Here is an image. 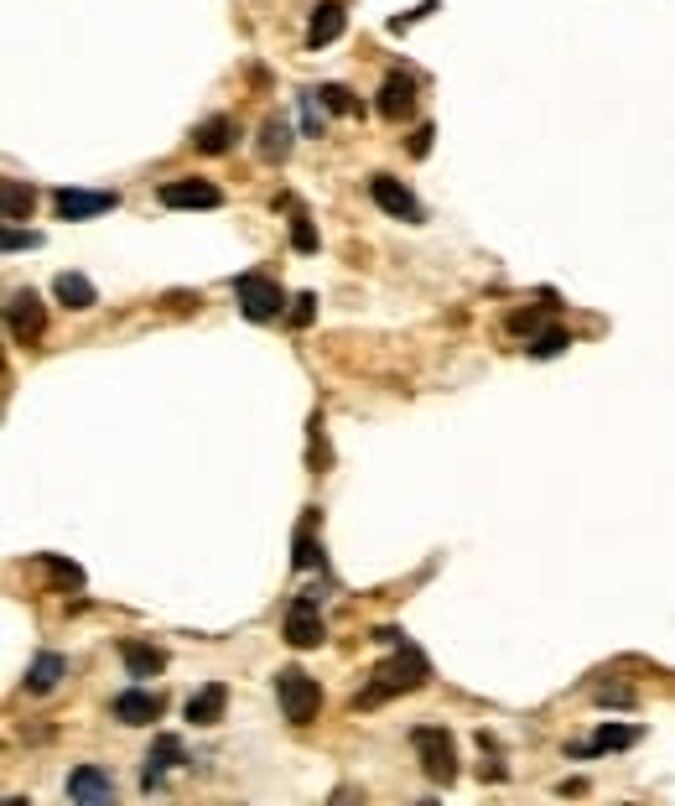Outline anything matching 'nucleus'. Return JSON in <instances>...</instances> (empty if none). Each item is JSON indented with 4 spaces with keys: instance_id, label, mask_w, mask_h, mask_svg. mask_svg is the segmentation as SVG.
<instances>
[{
    "instance_id": "1",
    "label": "nucleus",
    "mask_w": 675,
    "mask_h": 806,
    "mask_svg": "<svg viewBox=\"0 0 675 806\" xmlns=\"http://www.w3.org/2000/svg\"><path fill=\"white\" fill-rule=\"evenodd\" d=\"M396 656L390 661H379L370 671V687L359 692V708H379L385 697H396V692H416L426 682V656H421L411 641H396L390 645Z\"/></svg>"
},
{
    "instance_id": "2",
    "label": "nucleus",
    "mask_w": 675,
    "mask_h": 806,
    "mask_svg": "<svg viewBox=\"0 0 675 806\" xmlns=\"http://www.w3.org/2000/svg\"><path fill=\"white\" fill-rule=\"evenodd\" d=\"M276 703L280 712H286V723H312L317 718V708H323V692H317V682L307 677L302 666H286V671H276Z\"/></svg>"
},
{
    "instance_id": "3",
    "label": "nucleus",
    "mask_w": 675,
    "mask_h": 806,
    "mask_svg": "<svg viewBox=\"0 0 675 806\" xmlns=\"http://www.w3.org/2000/svg\"><path fill=\"white\" fill-rule=\"evenodd\" d=\"M234 292H239V308H245L250 323H271V318H280V308H286V292H280L271 276H260V271H245V276L234 282Z\"/></svg>"
},
{
    "instance_id": "4",
    "label": "nucleus",
    "mask_w": 675,
    "mask_h": 806,
    "mask_svg": "<svg viewBox=\"0 0 675 806\" xmlns=\"http://www.w3.org/2000/svg\"><path fill=\"white\" fill-rule=\"evenodd\" d=\"M411 744H416V755H421V770H426L437 785L458 781V755H452V739H447L442 729H416Z\"/></svg>"
},
{
    "instance_id": "5",
    "label": "nucleus",
    "mask_w": 675,
    "mask_h": 806,
    "mask_svg": "<svg viewBox=\"0 0 675 806\" xmlns=\"http://www.w3.org/2000/svg\"><path fill=\"white\" fill-rule=\"evenodd\" d=\"M286 641L297 645V650H312V645L327 641V624L317 615V593H297L291 598V609H286Z\"/></svg>"
},
{
    "instance_id": "6",
    "label": "nucleus",
    "mask_w": 675,
    "mask_h": 806,
    "mask_svg": "<svg viewBox=\"0 0 675 806\" xmlns=\"http://www.w3.org/2000/svg\"><path fill=\"white\" fill-rule=\"evenodd\" d=\"M157 198L166 209H218L224 203V193L213 188L209 177H172V183H162Z\"/></svg>"
},
{
    "instance_id": "7",
    "label": "nucleus",
    "mask_w": 675,
    "mask_h": 806,
    "mask_svg": "<svg viewBox=\"0 0 675 806\" xmlns=\"http://www.w3.org/2000/svg\"><path fill=\"white\" fill-rule=\"evenodd\" d=\"M5 323H11V338L32 349V344L42 338V297H37V292H11V302H5Z\"/></svg>"
},
{
    "instance_id": "8",
    "label": "nucleus",
    "mask_w": 675,
    "mask_h": 806,
    "mask_svg": "<svg viewBox=\"0 0 675 806\" xmlns=\"http://www.w3.org/2000/svg\"><path fill=\"white\" fill-rule=\"evenodd\" d=\"M370 198H374V203H379V209H385L390 219L421 224V203L411 198V188H405V183H396V177H385V172H379V177H370Z\"/></svg>"
},
{
    "instance_id": "9",
    "label": "nucleus",
    "mask_w": 675,
    "mask_h": 806,
    "mask_svg": "<svg viewBox=\"0 0 675 806\" xmlns=\"http://www.w3.org/2000/svg\"><path fill=\"white\" fill-rule=\"evenodd\" d=\"M120 203V193H89V188H58L52 209L58 219H93V214H110Z\"/></svg>"
},
{
    "instance_id": "10",
    "label": "nucleus",
    "mask_w": 675,
    "mask_h": 806,
    "mask_svg": "<svg viewBox=\"0 0 675 806\" xmlns=\"http://www.w3.org/2000/svg\"><path fill=\"white\" fill-rule=\"evenodd\" d=\"M183 739L177 734H157V744H151V755H146V770H140V791H162L166 770L172 765H183Z\"/></svg>"
},
{
    "instance_id": "11",
    "label": "nucleus",
    "mask_w": 675,
    "mask_h": 806,
    "mask_svg": "<svg viewBox=\"0 0 675 806\" xmlns=\"http://www.w3.org/2000/svg\"><path fill=\"white\" fill-rule=\"evenodd\" d=\"M68 796L73 802H84V806H110L115 802V781L99 770V765H78L68 776Z\"/></svg>"
},
{
    "instance_id": "12",
    "label": "nucleus",
    "mask_w": 675,
    "mask_h": 806,
    "mask_svg": "<svg viewBox=\"0 0 675 806\" xmlns=\"http://www.w3.org/2000/svg\"><path fill=\"white\" fill-rule=\"evenodd\" d=\"M115 718L120 723H130V729H140V723H157L162 718V697L146 687H125L115 697Z\"/></svg>"
},
{
    "instance_id": "13",
    "label": "nucleus",
    "mask_w": 675,
    "mask_h": 806,
    "mask_svg": "<svg viewBox=\"0 0 675 806\" xmlns=\"http://www.w3.org/2000/svg\"><path fill=\"white\" fill-rule=\"evenodd\" d=\"M416 110V84L411 78H400V73H390L385 84H379V115L385 120H400Z\"/></svg>"
},
{
    "instance_id": "14",
    "label": "nucleus",
    "mask_w": 675,
    "mask_h": 806,
    "mask_svg": "<svg viewBox=\"0 0 675 806\" xmlns=\"http://www.w3.org/2000/svg\"><path fill=\"white\" fill-rule=\"evenodd\" d=\"M224 703H229L224 682H209V687L198 692V697H187V723H192V729H209V723H218V718H224Z\"/></svg>"
},
{
    "instance_id": "15",
    "label": "nucleus",
    "mask_w": 675,
    "mask_h": 806,
    "mask_svg": "<svg viewBox=\"0 0 675 806\" xmlns=\"http://www.w3.org/2000/svg\"><path fill=\"white\" fill-rule=\"evenodd\" d=\"M343 22H349V16H343V5H338V0H323V5L312 11L307 42H312V48H327V42H338V37H343Z\"/></svg>"
},
{
    "instance_id": "16",
    "label": "nucleus",
    "mask_w": 675,
    "mask_h": 806,
    "mask_svg": "<svg viewBox=\"0 0 675 806\" xmlns=\"http://www.w3.org/2000/svg\"><path fill=\"white\" fill-rule=\"evenodd\" d=\"M120 661H125V671H130L136 682H151V677L166 666V656L162 650H151V645H140V641H120Z\"/></svg>"
},
{
    "instance_id": "17",
    "label": "nucleus",
    "mask_w": 675,
    "mask_h": 806,
    "mask_svg": "<svg viewBox=\"0 0 675 806\" xmlns=\"http://www.w3.org/2000/svg\"><path fill=\"white\" fill-rule=\"evenodd\" d=\"M63 677H68V661H63V656H52V650H42V656L32 661V671H26V692L47 697V692L58 687Z\"/></svg>"
},
{
    "instance_id": "18",
    "label": "nucleus",
    "mask_w": 675,
    "mask_h": 806,
    "mask_svg": "<svg viewBox=\"0 0 675 806\" xmlns=\"http://www.w3.org/2000/svg\"><path fill=\"white\" fill-rule=\"evenodd\" d=\"M629 744H639V729H629V723H603L598 739H592V744H577L572 755L587 759V755H608V749H629Z\"/></svg>"
},
{
    "instance_id": "19",
    "label": "nucleus",
    "mask_w": 675,
    "mask_h": 806,
    "mask_svg": "<svg viewBox=\"0 0 675 806\" xmlns=\"http://www.w3.org/2000/svg\"><path fill=\"white\" fill-rule=\"evenodd\" d=\"M229 141H234V120L229 115H213V120H203V125L192 131V146H198V151H209V157H224Z\"/></svg>"
},
{
    "instance_id": "20",
    "label": "nucleus",
    "mask_w": 675,
    "mask_h": 806,
    "mask_svg": "<svg viewBox=\"0 0 675 806\" xmlns=\"http://www.w3.org/2000/svg\"><path fill=\"white\" fill-rule=\"evenodd\" d=\"M52 292H58V302L73 308V312L93 308V282H89V276H78V271H63V276L52 282Z\"/></svg>"
},
{
    "instance_id": "21",
    "label": "nucleus",
    "mask_w": 675,
    "mask_h": 806,
    "mask_svg": "<svg viewBox=\"0 0 675 806\" xmlns=\"http://www.w3.org/2000/svg\"><path fill=\"white\" fill-rule=\"evenodd\" d=\"M286 151H291V125L286 120H265L260 125V157L265 162H286Z\"/></svg>"
},
{
    "instance_id": "22",
    "label": "nucleus",
    "mask_w": 675,
    "mask_h": 806,
    "mask_svg": "<svg viewBox=\"0 0 675 806\" xmlns=\"http://www.w3.org/2000/svg\"><path fill=\"white\" fill-rule=\"evenodd\" d=\"M0 214H5V224H16L22 214H32V188L16 183V177H5V183H0Z\"/></svg>"
},
{
    "instance_id": "23",
    "label": "nucleus",
    "mask_w": 675,
    "mask_h": 806,
    "mask_svg": "<svg viewBox=\"0 0 675 806\" xmlns=\"http://www.w3.org/2000/svg\"><path fill=\"white\" fill-rule=\"evenodd\" d=\"M572 349V338H566V328H546L530 338V359H557Z\"/></svg>"
},
{
    "instance_id": "24",
    "label": "nucleus",
    "mask_w": 675,
    "mask_h": 806,
    "mask_svg": "<svg viewBox=\"0 0 675 806\" xmlns=\"http://www.w3.org/2000/svg\"><path fill=\"white\" fill-rule=\"evenodd\" d=\"M317 99H323L333 115H349V110H359V104H353V95L343 89V84H323V89H317Z\"/></svg>"
},
{
    "instance_id": "25",
    "label": "nucleus",
    "mask_w": 675,
    "mask_h": 806,
    "mask_svg": "<svg viewBox=\"0 0 675 806\" xmlns=\"http://www.w3.org/2000/svg\"><path fill=\"white\" fill-rule=\"evenodd\" d=\"M291 245H297L302 256H312V250H317V230H312V219H307V214L291 219Z\"/></svg>"
},
{
    "instance_id": "26",
    "label": "nucleus",
    "mask_w": 675,
    "mask_h": 806,
    "mask_svg": "<svg viewBox=\"0 0 675 806\" xmlns=\"http://www.w3.org/2000/svg\"><path fill=\"white\" fill-rule=\"evenodd\" d=\"M297 568L302 572H312V568H323V546H312V536H297Z\"/></svg>"
},
{
    "instance_id": "27",
    "label": "nucleus",
    "mask_w": 675,
    "mask_h": 806,
    "mask_svg": "<svg viewBox=\"0 0 675 806\" xmlns=\"http://www.w3.org/2000/svg\"><path fill=\"white\" fill-rule=\"evenodd\" d=\"M0 245H5V250H37V245H42V235H37V230H5V235H0Z\"/></svg>"
},
{
    "instance_id": "28",
    "label": "nucleus",
    "mask_w": 675,
    "mask_h": 806,
    "mask_svg": "<svg viewBox=\"0 0 675 806\" xmlns=\"http://www.w3.org/2000/svg\"><path fill=\"white\" fill-rule=\"evenodd\" d=\"M312 312H317V297H312V292H302V297L291 302V328H307V323H312Z\"/></svg>"
},
{
    "instance_id": "29",
    "label": "nucleus",
    "mask_w": 675,
    "mask_h": 806,
    "mask_svg": "<svg viewBox=\"0 0 675 806\" xmlns=\"http://www.w3.org/2000/svg\"><path fill=\"white\" fill-rule=\"evenodd\" d=\"M603 708H634V687H598Z\"/></svg>"
},
{
    "instance_id": "30",
    "label": "nucleus",
    "mask_w": 675,
    "mask_h": 806,
    "mask_svg": "<svg viewBox=\"0 0 675 806\" xmlns=\"http://www.w3.org/2000/svg\"><path fill=\"white\" fill-rule=\"evenodd\" d=\"M302 125H307V131H323V110H317V95H302Z\"/></svg>"
},
{
    "instance_id": "31",
    "label": "nucleus",
    "mask_w": 675,
    "mask_h": 806,
    "mask_svg": "<svg viewBox=\"0 0 675 806\" xmlns=\"http://www.w3.org/2000/svg\"><path fill=\"white\" fill-rule=\"evenodd\" d=\"M426 151H432V125H421L416 136H411V157H416V162L426 157Z\"/></svg>"
},
{
    "instance_id": "32",
    "label": "nucleus",
    "mask_w": 675,
    "mask_h": 806,
    "mask_svg": "<svg viewBox=\"0 0 675 806\" xmlns=\"http://www.w3.org/2000/svg\"><path fill=\"white\" fill-rule=\"evenodd\" d=\"M510 333H536V312H514V318H510Z\"/></svg>"
},
{
    "instance_id": "33",
    "label": "nucleus",
    "mask_w": 675,
    "mask_h": 806,
    "mask_svg": "<svg viewBox=\"0 0 675 806\" xmlns=\"http://www.w3.org/2000/svg\"><path fill=\"white\" fill-rule=\"evenodd\" d=\"M166 302H172V308H177V312H192V308H198V297H187V292H172Z\"/></svg>"
}]
</instances>
